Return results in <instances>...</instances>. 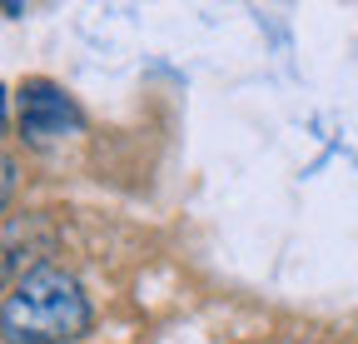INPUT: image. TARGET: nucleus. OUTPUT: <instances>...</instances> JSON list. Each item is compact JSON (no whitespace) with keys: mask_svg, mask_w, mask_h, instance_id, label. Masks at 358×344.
<instances>
[{"mask_svg":"<svg viewBox=\"0 0 358 344\" xmlns=\"http://www.w3.org/2000/svg\"><path fill=\"white\" fill-rule=\"evenodd\" d=\"M0 329H6V344H75L95 329V310L75 275L35 265L10 284L0 305Z\"/></svg>","mask_w":358,"mask_h":344,"instance_id":"1","label":"nucleus"},{"mask_svg":"<svg viewBox=\"0 0 358 344\" xmlns=\"http://www.w3.org/2000/svg\"><path fill=\"white\" fill-rule=\"evenodd\" d=\"M80 105L65 95V85L55 80H25L15 95V130L30 150H50L65 145L70 135H80Z\"/></svg>","mask_w":358,"mask_h":344,"instance_id":"2","label":"nucleus"},{"mask_svg":"<svg viewBox=\"0 0 358 344\" xmlns=\"http://www.w3.org/2000/svg\"><path fill=\"white\" fill-rule=\"evenodd\" d=\"M10 195H15V160L6 155V200H10Z\"/></svg>","mask_w":358,"mask_h":344,"instance_id":"3","label":"nucleus"}]
</instances>
